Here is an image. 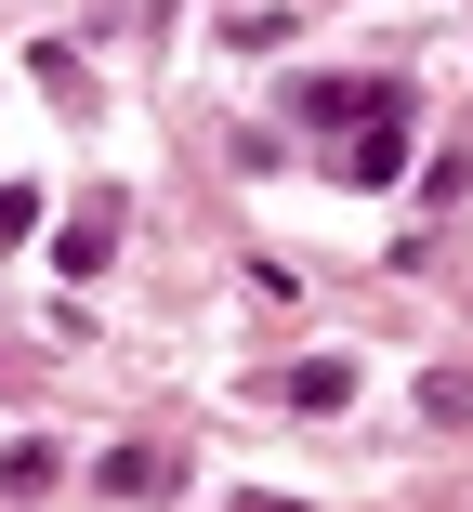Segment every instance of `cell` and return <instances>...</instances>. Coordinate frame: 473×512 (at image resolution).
Returning <instances> with one entry per match:
<instances>
[{"label":"cell","mask_w":473,"mask_h":512,"mask_svg":"<svg viewBox=\"0 0 473 512\" xmlns=\"http://www.w3.org/2000/svg\"><path fill=\"white\" fill-rule=\"evenodd\" d=\"M106 486H119V499H171V486H184V473H171V460H158V447H119V460H106Z\"/></svg>","instance_id":"1"}]
</instances>
